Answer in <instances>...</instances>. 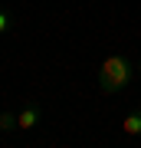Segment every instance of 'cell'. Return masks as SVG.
I'll return each mask as SVG.
<instances>
[{
    "instance_id": "cell-1",
    "label": "cell",
    "mask_w": 141,
    "mask_h": 148,
    "mask_svg": "<svg viewBox=\"0 0 141 148\" xmlns=\"http://www.w3.org/2000/svg\"><path fill=\"white\" fill-rule=\"evenodd\" d=\"M135 76H138V69H135V63L128 56H121V53L105 56L102 66H99V89L105 95H118L135 82Z\"/></svg>"
},
{
    "instance_id": "cell-2",
    "label": "cell",
    "mask_w": 141,
    "mask_h": 148,
    "mask_svg": "<svg viewBox=\"0 0 141 148\" xmlns=\"http://www.w3.org/2000/svg\"><path fill=\"white\" fill-rule=\"evenodd\" d=\"M40 119H43V109L36 102H26V106L16 112V128H20V132H30V128L40 125Z\"/></svg>"
},
{
    "instance_id": "cell-3",
    "label": "cell",
    "mask_w": 141,
    "mask_h": 148,
    "mask_svg": "<svg viewBox=\"0 0 141 148\" xmlns=\"http://www.w3.org/2000/svg\"><path fill=\"white\" fill-rule=\"evenodd\" d=\"M121 132L128 138H141V109H131L125 119H121Z\"/></svg>"
},
{
    "instance_id": "cell-4",
    "label": "cell",
    "mask_w": 141,
    "mask_h": 148,
    "mask_svg": "<svg viewBox=\"0 0 141 148\" xmlns=\"http://www.w3.org/2000/svg\"><path fill=\"white\" fill-rule=\"evenodd\" d=\"M13 128H16V112L3 109L0 112V132H13Z\"/></svg>"
},
{
    "instance_id": "cell-5",
    "label": "cell",
    "mask_w": 141,
    "mask_h": 148,
    "mask_svg": "<svg viewBox=\"0 0 141 148\" xmlns=\"http://www.w3.org/2000/svg\"><path fill=\"white\" fill-rule=\"evenodd\" d=\"M13 30V16L7 13V10H0V36H3V33H10Z\"/></svg>"
},
{
    "instance_id": "cell-6",
    "label": "cell",
    "mask_w": 141,
    "mask_h": 148,
    "mask_svg": "<svg viewBox=\"0 0 141 148\" xmlns=\"http://www.w3.org/2000/svg\"><path fill=\"white\" fill-rule=\"evenodd\" d=\"M138 76H141V73H138Z\"/></svg>"
}]
</instances>
